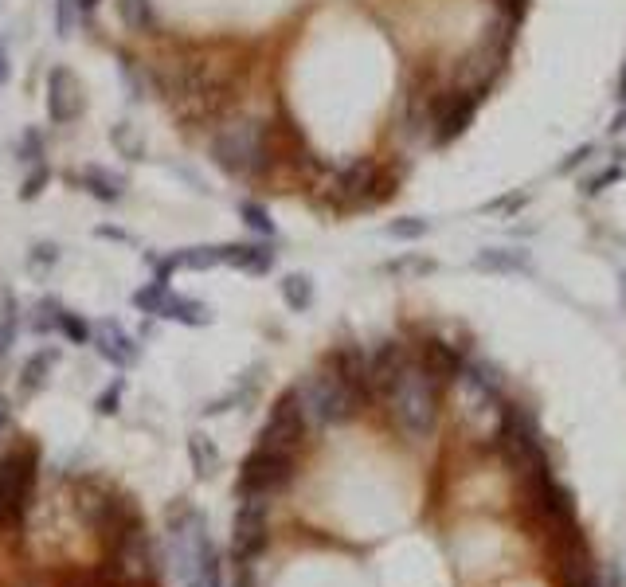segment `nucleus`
I'll return each instance as SVG.
<instances>
[{
    "instance_id": "obj_1",
    "label": "nucleus",
    "mask_w": 626,
    "mask_h": 587,
    "mask_svg": "<svg viewBox=\"0 0 626 587\" xmlns=\"http://www.w3.org/2000/svg\"><path fill=\"white\" fill-rule=\"evenodd\" d=\"M388 404V419L407 443H427L439 427V404H443V380H435L419 357L403 368L400 376L380 392Z\"/></svg>"
},
{
    "instance_id": "obj_2",
    "label": "nucleus",
    "mask_w": 626,
    "mask_h": 587,
    "mask_svg": "<svg viewBox=\"0 0 626 587\" xmlns=\"http://www.w3.org/2000/svg\"><path fill=\"white\" fill-rule=\"evenodd\" d=\"M208 153H212V161L224 169L227 177H235V181H255V177L267 173L270 161H274L270 126L263 118H251V114L227 118L224 126L212 134Z\"/></svg>"
},
{
    "instance_id": "obj_3",
    "label": "nucleus",
    "mask_w": 626,
    "mask_h": 587,
    "mask_svg": "<svg viewBox=\"0 0 626 587\" xmlns=\"http://www.w3.org/2000/svg\"><path fill=\"white\" fill-rule=\"evenodd\" d=\"M298 404H302V415L310 427H337V423H349L360 411L364 396L349 380H341L333 368H317L310 372L298 388H294Z\"/></svg>"
},
{
    "instance_id": "obj_4",
    "label": "nucleus",
    "mask_w": 626,
    "mask_h": 587,
    "mask_svg": "<svg viewBox=\"0 0 626 587\" xmlns=\"http://www.w3.org/2000/svg\"><path fill=\"white\" fill-rule=\"evenodd\" d=\"M497 451L509 462L517 478H529L548 470V454L540 443V423L533 407L501 404V423H497Z\"/></svg>"
},
{
    "instance_id": "obj_5",
    "label": "nucleus",
    "mask_w": 626,
    "mask_h": 587,
    "mask_svg": "<svg viewBox=\"0 0 626 587\" xmlns=\"http://www.w3.org/2000/svg\"><path fill=\"white\" fill-rule=\"evenodd\" d=\"M306 435H310V423H306L302 404H298V396L290 388L286 396H278V404L270 407V419L259 431V447L278 454H298L302 443H306Z\"/></svg>"
},
{
    "instance_id": "obj_6",
    "label": "nucleus",
    "mask_w": 626,
    "mask_h": 587,
    "mask_svg": "<svg viewBox=\"0 0 626 587\" xmlns=\"http://www.w3.org/2000/svg\"><path fill=\"white\" fill-rule=\"evenodd\" d=\"M36 482V451H16L0 458V521H20Z\"/></svg>"
},
{
    "instance_id": "obj_7",
    "label": "nucleus",
    "mask_w": 626,
    "mask_h": 587,
    "mask_svg": "<svg viewBox=\"0 0 626 587\" xmlns=\"http://www.w3.org/2000/svg\"><path fill=\"white\" fill-rule=\"evenodd\" d=\"M294 454H278V451H255L247 454L243 462V474H239V494L243 497H270L274 490L290 486L294 482Z\"/></svg>"
},
{
    "instance_id": "obj_8",
    "label": "nucleus",
    "mask_w": 626,
    "mask_h": 587,
    "mask_svg": "<svg viewBox=\"0 0 626 587\" xmlns=\"http://www.w3.org/2000/svg\"><path fill=\"white\" fill-rule=\"evenodd\" d=\"M263 548H267V497H243V505L235 513L231 552L239 564H251Z\"/></svg>"
},
{
    "instance_id": "obj_9",
    "label": "nucleus",
    "mask_w": 626,
    "mask_h": 587,
    "mask_svg": "<svg viewBox=\"0 0 626 587\" xmlns=\"http://www.w3.org/2000/svg\"><path fill=\"white\" fill-rule=\"evenodd\" d=\"M372 188H380V169L372 161H353V165L333 173V188L329 192H333V200L341 208H368V204L380 200V192H372Z\"/></svg>"
},
{
    "instance_id": "obj_10",
    "label": "nucleus",
    "mask_w": 626,
    "mask_h": 587,
    "mask_svg": "<svg viewBox=\"0 0 626 587\" xmlns=\"http://www.w3.org/2000/svg\"><path fill=\"white\" fill-rule=\"evenodd\" d=\"M83 110H87V98H83V87H79L75 71L51 67L47 71V118L55 126H71L75 118H83Z\"/></svg>"
},
{
    "instance_id": "obj_11",
    "label": "nucleus",
    "mask_w": 626,
    "mask_h": 587,
    "mask_svg": "<svg viewBox=\"0 0 626 587\" xmlns=\"http://www.w3.org/2000/svg\"><path fill=\"white\" fill-rule=\"evenodd\" d=\"M482 98H486V94L450 91V102L435 106V126H431L435 141H439V145H450L454 137L466 134L470 122H474V114H478V106H482Z\"/></svg>"
},
{
    "instance_id": "obj_12",
    "label": "nucleus",
    "mask_w": 626,
    "mask_h": 587,
    "mask_svg": "<svg viewBox=\"0 0 626 587\" xmlns=\"http://www.w3.org/2000/svg\"><path fill=\"white\" fill-rule=\"evenodd\" d=\"M411 361H415V357L407 353V345H400V341L376 345V349L368 353V380H372V392H384Z\"/></svg>"
},
{
    "instance_id": "obj_13",
    "label": "nucleus",
    "mask_w": 626,
    "mask_h": 587,
    "mask_svg": "<svg viewBox=\"0 0 626 587\" xmlns=\"http://www.w3.org/2000/svg\"><path fill=\"white\" fill-rule=\"evenodd\" d=\"M278 251L270 239H251V243H224V267H235L243 274H270Z\"/></svg>"
},
{
    "instance_id": "obj_14",
    "label": "nucleus",
    "mask_w": 626,
    "mask_h": 587,
    "mask_svg": "<svg viewBox=\"0 0 626 587\" xmlns=\"http://www.w3.org/2000/svg\"><path fill=\"white\" fill-rule=\"evenodd\" d=\"M94 349H98L102 361L114 364V368H130L137 361V341L118 321H102V329L94 337Z\"/></svg>"
},
{
    "instance_id": "obj_15",
    "label": "nucleus",
    "mask_w": 626,
    "mask_h": 587,
    "mask_svg": "<svg viewBox=\"0 0 626 587\" xmlns=\"http://www.w3.org/2000/svg\"><path fill=\"white\" fill-rule=\"evenodd\" d=\"M474 267L482 274H533V251H525V247H482L474 255Z\"/></svg>"
},
{
    "instance_id": "obj_16",
    "label": "nucleus",
    "mask_w": 626,
    "mask_h": 587,
    "mask_svg": "<svg viewBox=\"0 0 626 587\" xmlns=\"http://www.w3.org/2000/svg\"><path fill=\"white\" fill-rule=\"evenodd\" d=\"M75 184L94 196V200H102V204H118L122 196H126V177H118V173H110V169H102V165H87Z\"/></svg>"
},
{
    "instance_id": "obj_17",
    "label": "nucleus",
    "mask_w": 626,
    "mask_h": 587,
    "mask_svg": "<svg viewBox=\"0 0 626 587\" xmlns=\"http://www.w3.org/2000/svg\"><path fill=\"white\" fill-rule=\"evenodd\" d=\"M419 364L435 376V380H454V376H462V368H466V361H462V353L454 349V345H443V341H427L423 349H419Z\"/></svg>"
},
{
    "instance_id": "obj_18",
    "label": "nucleus",
    "mask_w": 626,
    "mask_h": 587,
    "mask_svg": "<svg viewBox=\"0 0 626 587\" xmlns=\"http://www.w3.org/2000/svg\"><path fill=\"white\" fill-rule=\"evenodd\" d=\"M157 317H169V321H180V325H212V306L208 302H196V298H184L177 290L165 294V306Z\"/></svg>"
},
{
    "instance_id": "obj_19",
    "label": "nucleus",
    "mask_w": 626,
    "mask_h": 587,
    "mask_svg": "<svg viewBox=\"0 0 626 587\" xmlns=\"http://www.w3.org/2000/svg\"><path fill=\"white\" fill-rule=\"evenodd\" d=\"M177 259V271H212V267H224V243L216 247H180L173 251Z\"/></svg>"
},
{
    "instance_id": "obj_20",
    "label": "nucleus",
    "mask_w": 626,
    "mask_h": 587,
    "mask_svg": "<svg viewBox=\"0 0 626 587\" xmlns=\"http://www.w3.org/2000/svg\"><path fill=\"white\" fill-rule=\"evenodd\" d=\"M278 290H282V302L294 310V314H306L313 306V278L302 271L286 274L282 282H278Z\"/></svg>"
},
{
    "instance_id": "obj_21",
    "label": "nucleus",
    "mask_w": 626,
    "mask_h": 587,
    "mask_svg": "<svg viewBox=\"0 0 626 587\" xmlns=\"http://www.w3.org/2000/svg\"><path fill=\"white\" fill-rule=\"evenodd\" d=\"M16 337H20V302L16 294H4L0 298V361L12 353Z\"/></svg>"
},
{
    "instance_id": "obj_22",
    "label": "nucleus",
    "mask_w": 626,
    "mask_h": 587,
    "mask_svg": "<svg viewBox=\"0 0 626 587\" xmlns=\"http://www.w3.org/2000/svg\"><path fill=\"white\" fill-rule=\"evenodd\" d=\"M55 361H59V353H55V349H40L36 357H28L24 372H20V388H24V392L44 388L47 376H51V368H55Z\"/></svg>"
},
{
    "instance_id": "obj_23",
    "label": "nucleus",
    "mask_w": 626,
    "mask_h": 587,
    "mask_svg": "<svg viewBox=\"0 0 626 587\" xmlns=\"http://www.w3.org/2000/svg\"><path fill=\"white\" fill-rule=\"evenodd\" d=\"M118 4V16H122V24L130 28V32H153V24H157V16H153V0H114Z\"/></svg>"
},
{
    "instance_id": "obj_24",
    "label": "nucleus",
    "mask_w": 626,
    "mask_h": 587,
    "mask_svg": "<svg viewBox=\"0 0 626 587\" xmlns=\"http://www.w3.org/2000/svg\"><path fill=\"white\" fill-rule=\"evenodd\" d=\"M384 235L388 239H400V243H415V239L431 235V220L427 216H400V220H392V224L384 227Z\"/></svg>"
},
{
    "instance_id": "obj_25",
    "label": "nucleus",
    "mask_w": 626,
    "mask_h": 587,
    "mask_svg": "<svg viewBox=\"0 0 626 587\" xmlns=\"http://www.w3.org/2000/svg\"><path fill=\"white\" fill-rule=\"evenodd\" d=\"M169 290H173V282H157V278H153L149 286L134 290V298H130V302H134L141 314L157 317V314H161V306H165V294H169Z\"/></svg>"
},
{
    "instance_id": "obj_26",
    "label": "nucleus",
    "mask_w": 626,
    "mask_h": 587,
    "mask_svg": "<svg viewBox=\"0 0 626 587\" xmlns=\"http://www.w3.org/2000/svg\"><path fill=\"white\" fill-rule=\"evenodd\" d=\"M239 216H243V224L251 227L259 239H274V235H278V227H274V220H270V212L263 208V204H255V200H243V204H239Z\"/></svg>"
},
{
    "instance_id": "obj_27",
    "label": "nucleus",
    "mask_w": 626,
    "mask_h": 587,
    "mask_svg": "<svg viewBox=\"0 0 626 587\" xmlns=\"http://www.w3.org/2000/svg\"><path fill=\"white\" fill-rule=\"evenodd\" d=\"M55 333H63V337H67L71 345H90V337H94V333H90L87 321H83V317L75 314V310H67V306L59 310V321H55Z\"/></svg>"
},
{
    "instance_id": "obj_28",
    "label": "nucleus",
    "mask_w": 626,
    "mask_h": 587,
    "mask_svg": "<svg viewBox=\"0 0 626 587\" xmlns=\"http://www.w3.org/2000/svg\"><path fill=\"white\" fill-rule=\"evenodd\" d=\"M59 310H63L59 298H40V302L32 306V329H36V333H55Z\"/></svg>"
},
{
    "instance_id": "obj_29",
    "label": "nucleus",
    "mask_w": 626,
    "mask_h": 587,
    "mask_svg": "<svg viewBox=\"0 0 626 587\" xmlns=\"http://www.w3.org/2000/svg\"><path fill=\"white\" fill-rule=\"evenodd\" d=\"M188 451H192V462H196V474H200V478H208V474L216 470V447L208 443V435H192Z\"/></svg>"
},
{
    "instance_id": "obj_30",
    "label": "nucleus",
    "mask_w": 626,
    "mask_h": 587,
    "mask_svg": "<svg viewBox=\"0 0 626 587\" xmlns=\"http://www.w3.org/2000/svg\"><path fill=\"white\" fill-rule=\"evenodd\" d=\"M118 71H122V83H126V98H130V102H141V98H145V71L137 67L134 59H126V55L118 59Z\"/></svg>"
},
{
    "instance_id": "obj_31",
    "label": "nucleus",
    "mask_w": 626,
    "mask_h": 587,
    "mask_svg": "<svg viewBox=\"0 0 626 587\" xmlns=\"http://www.w3.org/2000/svg\"><path fill=\"white\" fill-rule=\"evenodd\" d=\"M79 0H55V36H71L75 32V24H79Z\"/></svg>"
},
{
    "instance_id": "obj_32",
    "label": "nucleus",
    "mask_w": 626,
    "mask_h": 587,
    "mask_svg": "<svg viewBox=\"0 0 626 587\" xmlns=\"http://www.w3.org/2000/svg\"><path fill=\"white\" fill-rule=\"evenodd\" d=\"M16 157L24 161V165H40L44 161V134L32 126V130H24L20 137V149H16Z\"/></svg>"
},
{
    "instance_id": "obj_33",
    "label": "nucleus",
    "mask_w": 626,
    "mask_h": 587,
    "mask_svg": "<svg viewBox=\"0 0 626 587\" xmlns=\"http://www.w3.org/2000/svg\"><path fill=\"white\" fill-rule=\"evenodd\" d=\"M626 177V169L623 165H607V169H603V173H595V177H591V181H583V196H599V192H607V188H611V184H619Z\"/></svg>"
},
{
    "instance_id": "obj_34",
    "label": "nucleus",
    "mask_w": 626,
    "mask_h": 587,
    "mask_svg": "<svg viewBox=\"0 0 626 587\" xmlns=\"http://www.w3.org/2000/svg\"><path fill=\"white\" fill-rule=\"evenodd\" d=\"M388 274H431L435 271V259H419V255H403V259H392L384 263Z\"/></svg>"
},
{
    "instance_id": "obj_35",
    "label": "nucleus",
    "mask_w": 626,
    "mask_h": 587,
    "mask_svg": "<svg viewBox=\"0 0 626 587\" xmlns=\"http://www.w3.org/2000/svg\"><path fill=\"white\" fill-rule=\"evenodd\" d=\"M122 392H126V384H122V380H114L106 392H98L94 411H102V415H114V411H118V404H122Z\"/></svg>"
},
{
    "instance_id": "obj_36",
    "label": "nucleus",
    "mask_w": 626,
    "mask_h": 587,
    "mask_svg": "<svg viewBox=\"0 0 626 587\" xmlns=\"http://www.w3.org/2000/svg\"><path fill=\"white\" fill-rule=\"evenodd\" d=\"M114 145H118V149H122V153H126V157H130V161H141V157H145V141H141V137H134V141H130V137H126V126H114Z\"/></svg>"
},
{
    "instance_id": "obj_37",
    "label": "nucleus",
    "mask_w": 626,
    "mask_h": 587,
    "mask_svg": "<svg viewBox=\"0 0 626 587\" xmlns=\"http://www.w3.org/2000/svg\"><path fill=\"white\" fill-rule=\"evenodd\" d=\"M591 153H595V145H591V141H587V145H580V149H572V153H568V161H564V165H560L556 173H560V177H568V173H576L580 165H587V157H591Z\"/></svg>"
},
{
    "instance_id": "obj_38",
    "label": "nucleus",
    "mask_w": 626,
    "mask_h": 587,
    "mask_svg": "<svg viewBox=\"0 0 626 587\" xmlns=\"http://www.w3.org/2000/svg\"><path fill=\"white\" fill-rule=\"evenodd\" d=\"M55 259H59V247L55 243H32V255H28L32 267H51Z\"/></svg>"
},
{
    "instance_id": "obj_39",
    "label": "nucleus",
    "mask_w": 626,
    "mask_h": 587,
    "mask_svg": "<svg viewBox=\"0 0 626 587\" xmlns=\"http://www.w3.org/2000/svg\"><path fill=\"white\" fill-rule=\"evenodd\" d=\"M44 184H47V169L40 165V169H36V173L24 181V188H20V200H36V196L44 192Z\"/></svg>"
},
{
    "instance_id": "obj_40",
    "label": "nucleus",
    "mask_w": 626,
    "mask_h": 587,
    "mask_svg": "<svg viewBox=\"0 0 626 587\" xmlns=\"http://www.w3.org/2000/svg\"><path fill=\"white\" fill-rule=\"evenodd\" d=\"M607 134L611 137H619V134H626V102H623V110L611 118V126H607Z\"/></svg>"
},
{
    "instance_id": "obj_41",
    "label": "nucleus",
    "mask_w": 626,
    "mask_h": 587,
    "mask_svg": "<svg viewBox=\"0 0 626 587\" xmlns=\"http://www.w3.org/2000/svg\"><path fill=\"white\" fill-rule=\"evenodd\" d=\"M235 587H255V580H251V568H247V564L239 568V576H235Z\"/></svg>"
},
{
    "instance_id": "obj_42",
    "label": "nucleus",
    "mask_w": 626,
    "mask_h": 587,
    "mask_svg": "<svg viewBox=\"0 0 626 587\" xmlns=\"http://www.w3.org/2000/svg\"><path fill=\"white\" fill-rule=\"evenodd\" d=\"M8 423H12V407H8L4 400H0V435L8 431Z\"/></svg>"
},
{
    "instance_id": "obj_43",
    "label": "nucleus",
    "mask_w": 626,
    "mask_h": 587,
    "mask_svg": "<svg viewBox=\"0 0 626 587\" xmlns=\"http://www.w3.org/2000/svg\"><path fill=\"white\" fill-rule=\"evenodd\" d=\"M8 83V55H4V47H0V87Z\"/></svg>"
},
{
    "instance_id": "obj_44",
    "label": "nucleus",
    "mask_w": 626,
    "mask_h": 587,
    "mask_svg": "<svg viewBox=\"0 0 626 587\" xmlns=\"http://www.w3.org/2000/svg\"><path fill=\"white\" fill-rule=\"evenodd\" d=\"M615 98L626 102V63H623V75H619V87H615Z\"/></svg>"
},
{
    "instance_id": "obj_45",
    "label": "nucleus",
    "mask_w": 626,
    "mask_h": 587,
    "mask_svg": "<svg viewBox=\"0 0 626 587\" xmlns=\"http://www.w3.org/2000/svg\"><path fill=\"white\" fill-rule=\"evenodd\" d=\"M619 298H623V310H626V271L619 274Z\"/></svg>"
}]
</instances>
